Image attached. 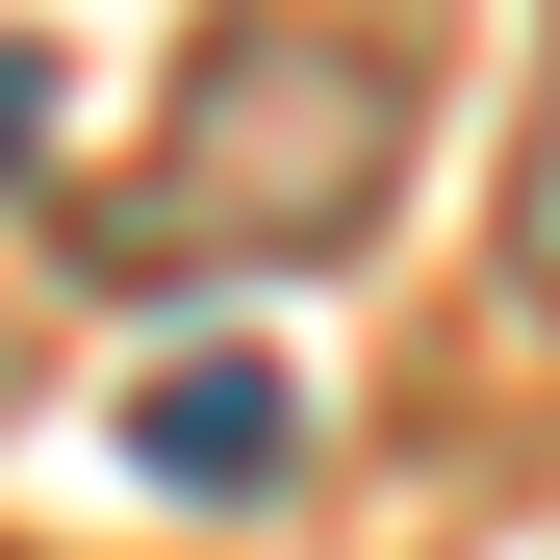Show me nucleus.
Here are the masks:
<instances>
[{
  "label": "nucleus",
  "instance_id": "f257e3e1",
  "mask_svg": "<svg viewBox=\"0 0 560 560\" xmlns=\"http://www.w3.org/2000/svg\"><path fill=\"white\" fill-rule=\"evenodd\" d=\"M383 178H408V26H357V0H205L153 153L103 178V255L128 280H306V255L383 230Z\"/></svg>",
  "mask_w": 560,
  "mask_h": 560
},
{
  "label": "nucleus",
  "instance_id": "f03ea898",
  "mask_svg": "<svg viewBox=\"0 0 560 560\" xmlns=\"http://www.w3.org/2000/svg\"><path fill=\"white\" fill-rule=\"evenodd\" d=\"M128 433H153V485H205V510H255V485H280V433H306V408H280L255 357H178V383H153Z\"/></svg>",
  "mask_w": 560,
  "mask_h": 560
},
{
  "label": "nucleus",
  "instance_id": "7ed1b4c3",
  "mask_svg": "<svg viewBox=\"0 0 560 560\" xmlns=\"http://www.w3.org/2000/svg\"><path fill=\"white\" fill-rule=\"evenodd\" d=\"M485 255H510V306L560 331V51H535V103H510V230Z\"/></svg>",
  "mask_w": 560,
  "mask_h": 560
}]
</instances>
